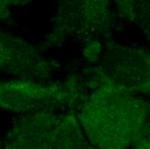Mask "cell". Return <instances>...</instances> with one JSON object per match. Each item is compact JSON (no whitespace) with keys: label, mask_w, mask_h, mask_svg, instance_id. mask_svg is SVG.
Returning <instances> with one entry per match:
<instances>
[{"label":"cell","mask_w":150,"mask_h":149,"mask_svg":"<svg viewBox=\"0 0 150 149\" xmlns=\"http://www.w3.org/2000/svg\"><path fill=\"white\" fill-rule=\"evenodd\" d=\"M50 149H95L86 138L78 118L71 114L62 115L58 134Z\"/></svg>","instance_id":"7"},{"label":"cell","mask_w":150,"mask_h":149,"mask_svg":"<svg viewBox=\"0 0 150 149\" xmlns=\"http://www.w3.org/2000/svg\"><path fill=\"white\" fill-rule=\"evenodd\" d=\"M105 1L74 2L60 10L56 29L60 34L79 36L99 33L108 26L110 11Z\"/></svg>","instance_id":"6"},{"label":"cell","mask_w":150,"mask_h":149,"mask_svg":"<svg viewBox=\"0 0 150 149\" xmlns=\"http://www.w3.org/2000/svg\"><path fill=\"white\" fill-rule=\"evenodd\" d=\"M0 149H2V141H1V140H0Z\"/></svg>","instance_id":"9"},{"label":"cell","mask_w":150,"mask_h":149,"mask_svg":"<svg viewBox=\"0 0 150 149\" xmlns=\"http://www.w3.org/2000/svg\"><path fill=\"white\" fill-rule=\"evenodd\" d=\"M146 102L103 74L78 121L95 149H128L146 134Z\"/></svg>","instance_id":"1"},{"label":"cell","mask_w":150,"mask_h":149,"mask_svg":"<svg viewBox=\"0 0 150 149\" xmlns=\"http://www.w3.org/2000/svg\"><path fill=\"white\" fill-rule=\"evenodd\" d=\"M135 149H150L149 139L147 137V134L136 142Z\"/></svg>","instance_id":"8"},{"label":"cell","mask_w":150,"mask_h":149,"mask_svg":"<svg viewBox=\"0 0 150 149\" xmlns=\"http://www.w3.org/2000/svg\"><path fill=\"white\" fill-rule=\"evenodd\" d=\"M74 93L71 85L42 84L30 79L0 82V109L27 114L51 104H65Z\"/></svg>","instance_id":"2"},{"label":"cell","mask_w":150,"mask_h":149,"mask_svg":"<svg viewBox=\"0 0 150 149\" xmlns=\"http://www.w3.org/2000/svg\"><path fill=\"white\" fill-rule=\"evenodd\" d=\"M61 116L47 109L22 116L7 132L2 149H50L58 134Z\"/></svg>","instance_id":"4"},{"label":"cell","mask_w":150,"mask_h":149,"mask_svg":"<svg viewBox=\"0 0 150 149\" xmlns=\"http://www.w3.org/2000/svg\"><path fill=\"white\" fill-rule=\"evenodd\" d=\"M50 64L20 36L0 30V72L18 75L47 77Z\"/></svg>","instance_id":"5"},{"label":"cell","mask_w":150,"mask_h":149,"mask_svg":"<svg viewBox=\"0 0 150 149\" xmlns=\"http://www.w3.org/2000/svg\"><path fill=\"white\" fill-rule=\"evenodd\" d=\"M105 75L132 92L149 89V54L142 48H129L112 44L104 56Z\"/></svg>","instance_id":"3"}]
</instances>
